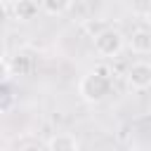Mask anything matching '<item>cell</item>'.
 <instances>
[{"mask_svg": "<svg viewBox=\"0 0 151 151\" xmlns=\"http://www.w3.org/2000/svg\"><path fill=\"white\" fill-rule=\"evenodd\" d=\"M78 92L85 101L90 104H99L109 97L111 92V78L106 76V71H90L80 78L78 83Z\"/></svg>", "mask_w": 151, "mask_h": 151, "instance_id": "cell-1", "label": "cell"}, {"mask_svg": "<svg viewBox=\"0 0 151 151\" xmlns=\"http://www.w3.org/2000/svg\"><path fill=\"white\" fill-rule=\"evenodd\" d=\"M123 47H125V38L116 28H104L94 35V50L101 57H116V54H120Z\"/></svg>", "mask_w": 151, "mask_h": 151, "instance_id": "cell-2", "label": "cell"}, {"mask_svg": "<svg viewBox=\"0 0 151 151\" xmlns=\"http://www.w3.org/2000/svg\"><path fill=\"white\" fill-rule=\"evenodd\" d=\"M127 83L132 90H146L151 85V66L146 61H137L127 71Z\"/></svg>", "mask_w": 151, "mask_h": 151, "instance_id": "cell-3", "label": "cell"}, {"mask_svg": "<svg viewBox=\"0 0 151 151\" xmlns=\"http://www.w3.org/2000/svg\"><path fill=\"white\" fill-rule=\"evenodd\" d=\"M45 146H47L50 151H78V149H80V142L76 139V134L61 132V134H54Z\"/></svg>", "mask_w": 151, "mask_h": 151, "instance_id": "cell-4", "label": "cell"}, {"mask_svg": "<svg viewBox=\"0 0 151 151\" xmlns=\"http://www.w3.org/2000/svg\"><path fill=\"white\" fill-rule=\"evenodd\" d=\"M130 47L137 54H149L151 52V33L146 28H137L130 38Z\"/></svg>", "mask_w": 151, "mask_h": 151, "instance_id": "cell-5", "label": "cell"}, {"mask_svg": "<svg viewBox=\"0 0 151 151\" xmlns=\"http://www.w3.org/2000/svg\"><path fill=\"white\" fill-rule=\"evenodd\" d=\"M14 14H17L19 21H31V19L38 14V2H35V0H17Z\"/></svg>", "mask_w": 151, "mask_h": 151, "instance_id": "cell-6", "label": "cell"}, {"mask_svg": "<svg viewBox=\"0 0 151 151\" xmlns=\"http://www.w3.org/2000/svg\"><path fill=\"white\" fill-rule=\"evenodd\" d=\"M71 5H73V0H40L42 12H45V14H50V17H59V14L68 12V9H71Z\"/></svg>", "mask_w": 151, "mask_h": 151, "instance_id": "cell-7", "label": "cell"}, {"mask_svg": "<svg viewBox=\"0 0 151 151\" xmlns=\"http://www.w3.org/2000/svg\"><path fill=\"white\" fill-rule=\"evenodd\" d=\"M9 68H12V73L14 76H28L31 73V68H33V61H31V57L28 54H17L14 59H12V64H9Z\"/></svg>", "mask_w": 151, "mask_h": 151, "instance_id": "cell-8", "label": "cell"}, {"mask_svg": "<svg viewBox=\"0 0 151 151\" xmlns=\"http://www.w3.org/2000/svg\"><path fill=\"white\" fill-rule=\"evenodd\" d=\"M12 104H14V94L9 85H0V111H7Z\"/></svg>", "mask_w": 151, "mask_h": 151, "instance_id": "cell-9", "label": "cell"}, {"mask_svg": "<svg viewBox=\"0 0 151 151\" xmlns=\"http://www.w3.org/2000/svg\"><path fill=\"white\" fill-rule=\"evenodd\" d=\"M5 19H7V7L0 5V24H5Z\"/></svg>", "mask_w": 151, "mask_h": 151, "instance_id": "cell-10", "label": "cell"}, {"mask_svg": "<svg viewBox=\"0 0 151 151\" xmlns=\"http://www.w3.org/2000/svg\"><path fill=\"white\" fill-rule=\"evenodd\" d=\"M5 57H7V50H5V42L0 40V64L5 61Z\"/></svg>", "mask_w": 151, "mask_h": 151, "instance_id": "cell-11", "label": "cell"}]
</instances>
